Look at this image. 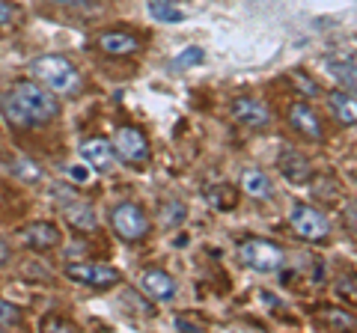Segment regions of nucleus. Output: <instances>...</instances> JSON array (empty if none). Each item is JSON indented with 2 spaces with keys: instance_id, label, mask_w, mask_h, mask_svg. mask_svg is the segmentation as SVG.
Returning a JSON list of instances; mask_svg holds the SVG:
<instances>
[{
  "instance_id": "nucleus-1",
  "label": "nucleus",
  "mask_w": 357,
  "mask_h": 333,
  "mask_svg": "<svg viewBox=\"0 0 357 333\" xmlns=\"http://www.w3.org/2000/svg\"><path fill=\"white\" fill-rule=\"evenodd\" d=\"M0 114L15 128H42L60 116V98L36 77L15 81L6 93H0Z\"/></svg>"
},
{
  "instance_id": "nucleus-2",
  "label": "nucleus",
  "mask_w": 357,
  "mask_h": 333,
  "mask_svg": "<svg viewBox=\"0 0 357 333\" xmlns=\"http://www.w3.org/2000/svg\"><path fill=\"white\" fill-rule=\"evenodd\" d=\"M30 75L36 77L42 86H48L51 93L60 95H77L84 90V77L75 69V63H69L60 54H42L30 63Z\"/></svg>"
},
{
  "instance_id": "nucleus-3",
  "label": "nucleus",
  "mask_w": 357,
  "mask_h": 333,
  "mask_svg": "<svg viewBox=\"0 0 357 333\" xmlns=\"http://www.w3.org/2000/svg\"><path fill=\"white\" fill-rule=\"evenodd\" d=\"M238 259L259 274H274L286 265V250L265 238H244L238 244Z\"/></svg>"
},
{
  "instance_id": "nucleus-4",
  "label": "nucleus",
  "mask_w": 357,
  "mask_h": 333,
  "mask_svg": "<svg viewBox=\"0 0 357 333\" xmlns=\"http://www.w3.org/2000/svg\"><path fill=\"white\" fill-rule=\"evenodd\" d=\"M289 226L295 229L298 238H304L310 244H321L331 235V220L321 208L310 206V203H295L289 212Z\"/></svg>"
},
{
  "instance_id": "nucleus-5",
  "label": "nucleus",
  "mask_w": 357,
  "mask_h": 333,
  "mask_svg": "<svg viewBox=\"0 0 357 333\" xmlns=\"http://www.w3.org/2000/svg\"><path fill=\"white\" fill-rule=\"evenodd\" d=\"M110 226H114V232L122 241H143L152 229V220L137 203H128L126 199V203H119L110 212Z\"/></svg>"
},
{
  "instance_id": "nucleus-6",
  "label": "nucleus",
  "mask_w": 357,
  "mask_h": 333,
  "mask_svg": "<svg viewBox=\"0 0 357 333\" xmlns=\"http://www.w3.org/2000/svg\"><path fill=\"white\" fill-rule=\"evenodd\" d=\"M63 274L72 283L86 286V288H114L122 283V274L114 265H102V262H69L63 268Z\"/></svg>"
},
{
  "instance_id": "nucleus-7",
  "label": "nucleus",
  "mask_w": 357,
  "mask_h": 333,
  "mask_svg": "<svg viewBox=\"0 0 357 333\" xmlns=\"http://www.w3.org/2000/svg\"><path fill=\"white\" fill-rule=\"evenodd\" d=\"M110 143H114V149H116V155L122 161H131V164L149 161V140H146V134H143L140 128L119 125L114 131V137H110Z\"/></svg>"
},
{
  "instance_id": "nucleus-8",
  "label": "nucleus",
  "mask_w": 357,
  "mask_h": 333,
  "mask_svg": "<svg viewBox=\"0 0 357 333\" xmlns=\"http://www.w3.org/2000/svg\"><path fill=\"white\" fill-rule=\"evenodd\" d=\"M229 114H232V119H236L238 125L250 128V131H262V128L271 125V110H268V104H262L259 98H253V95L232 98Z\"/></svg>"
},
{
  "instance_id": "nucleus-9",
  "label": "nucleus",
  "mask_w": 357,
  "mask_h": 333,
  "mask_svg": "<svg viewBox=\"0 0 357 333\" xmlns=\"http://www.w3.org/2000/svg\"><path fill=\"white\" fill-rule=\"evenodd\" d=\"M21 238H24V244L30 250L48 253V250L63 244V232H60L57 224H51V220H33V224H27L24 229H21Z\"/></svg>"
},
{
  "instance_id": "nucleus-10",
  "label": "nucleus",
  "mask_w": 357,
  "mask_h": 333,
  "mask_svg": "<svg viewBox=\"0 0 357 333\" xmlns=\"http://www.w3.org/2000/svg\"><path fill=\"white\" fill-rule=\"evenodd\" d=\"M289 125H292L298 134L304 140H310V143H319L321 137H325V128H321L319 114L304 102H295L292 107H289Z\"/></svg>"
},
{
  "instance_id": "nucleus-11",
  "label": "nucleus",
  "mask_w": 357,
  "mask_h": 333,
  "mask_svg": "<svg viewBox=\"0 0 357 333\" xmlns=\"http://www.w3.org/2000/svg\"><path fill=\"white\" fill-rule=\"evenodd\" d=\"M81 158L89 164V170L107 173V170H114V164H116V149H114V143L105 137H89L81 143Z\"/></svg>"
},
{
  "instance_id": "nucleus-12",
  "label": "nucleus",
  "mask_w": 357,
  "mask_h": 333,
  "mask_svg": "<svg viewBox=\"0 0 357 333\" xmlns=\"http://www.w3.org/2000/svg\"><path fill=\"white\" fill-rule=\"evenodd\" d=\"M96 45L107 57H131V54L140 51V39L128 30H105V33H98Z\"/></svg>"
},
{
  "instance_id": "nucleus-13",
  "label": "nucleus",
  "mask_w": 357,
  "mask_h": 333,
  "mask_svg": "<svg viewBox=\"0 0 357 333\" xmlns=\"http://www.w3.org/2000/svg\"><path fill=\"white\" fill-rule=\"evenodd\" d=\"M277 170L292 185H307L312 179V166L307 161V155H301L298 149H283L277 155Z\"/></svg>"
},
{
  "instance_id": "nucleus-14",
  "label": "nucleus",
  "mask_w": 357,
  "mask_h": 333,
  "mask_svg": "<svg viewBox=\"0 0 357 333\" xmlns=\"http://www.w3.org/2000/svg\"><path fill=\"white\" fill-rule=\"evenodd\" d=\"M140 288L146 292L152 301H170V297H176V280L167 271L161 268H146L140 277Z\"/></svg>"
},
{
  "instance_id": "nucleus-15",
  "label": "nucleus",
  "mask_w": 357,
  "mask_h": 333,
  "mask_svg": "<svg viewBox=\"0 0 357 333\" xmlns=\"http://www.w3.org/2000/svg\"><path fill=\"white\" fill-rule=\"evenodd\" d=\"M328 104L333 110V116H337L342 125H357V98L345 90H337L328 95Z\"/></svg>"
},
{
  "instance_id": "nucleus-16",
  "label": "nucleus",
  "mask_w": 357,
  "mask_h": 333,
  "mask_svg": "<svg viewBox=\"0 0 357 333\" xmlns=\"http://www.w3.org/2000/svg\"><path fill=\"white\" fill-rule=\"evenodd\" d=\"M241 191L250 199H268L271 196V179L262 170H256V166H248L241 173Z\"/></svg>"
},
{
  "instance_id": "nucleus-17",
  "label": "nucleus",
  "mask_w": 357,
  "mask_h": 333,
  "mask_svg": "<svg viewBox=\"0 0 357 333\" xmlns=\"http://www.w3.org/2000/svg\"><path fill=\"white\" fill-rule=\"evenodd\" d=\"M63 217H66V224H69L72 229H77V232H93L98 226L96 212L89 206H84V203H69L66 206V212H63Z\"/></svg>"
},
{
  "instance_id": "nucleus-18",
  "label": "nucleus",
  "mask_w": 357,
  "mask_h": 333,
  "mask_svg": "<svg viewBox=\"0 0 357 333\" xmlns=\"http://www.w3.org/2000/svg\"><path fill=\"white\" fill-rule=\"evenodd\" d=\"M328 69L331 77H337L342 86H349V90H357V63L354 60H345V57H328L321 63Z\"/></svg>"
},
{
  "instance_id": "nucleus-19",
  "label": "nucleus",
  "mask_w": 357,
  "mask_h": 333,
  "mask_svg": "<svg viewBox=\"0 0 357 333\" xmlns=\"http://www.w3.org/2000/svg\"><path fill=\"white\" fill-rule=\"evenodd\" d=\"M319 321H321L325 327H331V330L357 327V318L349 313V309H342V307H328V309H321V313H319Z\"/></svg>"
},
{
  "instance_id": "nucleus-20",
  "label": "nucleus",
  "mask_w": 357,
  "mask_h": 333,
  "mask_svg": "<svg viewBox=\"0 0 357 333\" xmlns=\"http://www.w3.org/2000/svg\"><path fill=\"white\" fill-rule=\"evenodd\" d=\"M208 199H211V206H215L218 212H227V208H236L238 191L232 185H215V187H208Z\"/></svg>"
},
{
  "instance_id": "nucleus-21",
  "label": "nucleus",
  "mask_w": 357,
  "mask_h": 333,
  "mask_svg": "<svg viewBox=\"0 0 357 333\" xmlns=\"http://www.w3.org/2000/svg\"><path fill=\"white\" fill-rule=\"evenodd\" d=\"M206 60V54H203V48H197V45H191V48H185L178 57H173V69L176 72H185V69H194V65H199Z\"/></svg>"
},
{
  "instance_id": "nucleus-22",
  "label": "nucleus",
  "mask_w": 357,
  "mask_h": 333,
  "mask_svg": "<svg viewBox=\"0 0 357 333\" xmlns=\"http://www.w3.org/2000/svg\"><path fill=\"white\" fill-rule=\"evenodd\" d=\"M149 15L161 24H178L182 21V13L173 6V3H149Z\"/></svg>"
},
{
  "instance_id": "nucleus-23",
  "label": "nucleus",
  "mask_w": 357,
  "mask_h": 333,
  "mask_svg": "<svg viewBox=\"0 0 357 333\" xmlns=\"http://www.w3.org/2000/svg\"><path fill=\"white\" fill-rule=\"evenodd\" d=\"M21 321H24V316H21V309L15 304H9L0 297V330L3 327H18Z\"/></svg>"
},
{
  "instance_id": "nucleus-24",
  "label": "nucleus",
  "mask_w": 357,
  "mask_h": 333,
  "mask_svg": "<svg viewBox=\"0 0 357 333\" xmlns=\"http://www.w3.org/2000/svg\"><path fill=\"white\" fill-rule=\"evenodd\" d=\"M337 295L345 297V304L357 307V277H342V280L337 283Z\"/></svg>"
},
{
  "instance_id": "nucleus-25",
  "label": "nucleus",
  "mask_w": 357,
  "mask_h": 333,
  "mask_svg": "<svg viewBox=\"0 0 357 333\" xmlns=\"http://www.w3.org/2000/svg\"><path fill=\"white\" fill-rule=\"evenodd\" d=\"M164 212L167 215H161V220L167 226H176V224H182V220H185V206L182 203H167Z\"/></svg>"
},
{
  "instance_id": "nucleus-26",
  "label": "nucleus",
  "mask_w": 357,
  "mask_h": 333,
  "mask_svg": "<svg viewBox=\"0 0 357 333\" xmlns=\"http://www.w3.org/2000/svg\"><path fill=\"white\" fill-rule=\"evenodd\" d=\"M15 173H21V176H27V179H30V182H36V179H42V170H39V166H36V164H33V161H24V158H21V161H15Z\"/></svg>"
},
{
  "instance_id": "nucleus-27",
  "label": "nucleus",
  "mask_w": 357,
  "mask_h": 333,
  "mask_svg": "<svg viewBox=\"0 0 357 333\" xmlns=\"http://www.w3.org/2000/svg\"><path fill=\"white\" fill-rule=\"evenodd\" d=\"M54 327H57V330H75V325H72L69 318H60V316H45V318H42V330H54Z\"/></svg>"
},
{
  "instance_id": "nucleus-28",
  "label": "nucleus",
  "mask_w": 357,
  "mask_h": 333,
  "mask_svg": "<svg viewBox=\"0 0 357 333\" xmlns=\"http://www.w3.org/2000/svg\"><path fill=\"white\" fill-rule=\"evenodd\" d=\"M13 18H15V6L6 3V0H0V27L13 24Z\"/></svg>"
},
{
  "instance_id": "nucleus-29",
  "label": "nucleus",
  "mask_w": 357,
  "mask_h": 333,
  "mask_svg": "<svg viewBox=\"0 0 357 333\" xmlns=\"http://www.w3.org/2000/svg\"><path fill=\"white\" fill-rule=\"evenodd\" d=\"M292 77H295V84H301V86H304V90H307L304 95H319V86L312 84V81H310V77H307L304 72H295Z\"/></svg>"
},
{
  "instance_id": "nucleus-30",
  "label": "nucleus",
  "mask_w": 357,
  "mask_h": 333,
  "mask_svg": "<svg viewBox=\"0 0 357 333\" xmlns=\"http://www.w3.org/2000/svg\"><path fill=\"white\" fill-rule=\"evenodd\" d=\"M54 6H60V9H84L89 0H51Z\"/></svg>"
},
{
  "instance_id": "nucleus-31",
  "label": "nucleus",
  "mask_w": 357,
  "mask_h": 333,
  "mask_svg": "<svg viewBox=\"0 0 357 333\" xmlns=\"http://www.w3.org/2000/svg\"><path fill=\"white\" fill-rule=\"evenodd\" d=\"M9 259H13V247L3 241V235H0V268H6Z\"/></svg>"
},
{
  "instance_id": "nucleus-32",
  "label": "nucleus",
  "mask_w": 357,
  "mask_h": 333,
  "mask_svg": "<svg viewBox=\"0 0 357 333\" xmlns=\"http://www.w3.org/2000/svg\"><path fill=\"white\" fill-rule=\"evenodd\" d=\"M176 327L185 330V333H199V330H203V327L197 325V321H188V318H176Z\"/></svg>"
},
{
  "instance_id": "nucleus-33",
  "label": "nucleus",
  "mask_w": 357,
  "mask_h": 333,
  "mask_svg": "<svg viewBox=\"0 0 357 333\" xmlns=\"http://www.w3.org/2000/svg\"><path fill=\"white\" fill-rule=\"evenodd\" d=\"M72 176H75L77 182H86L89 179V170H86V166H84V170H81V166H72Z\"/></svg>"
},
{
  "instance_id": "nucleus-34",
  "label": "nucleus",
  "mask_w": 357,
  "mask_h": 333,
  "mask_svg": "<svg viewBox=\"0 0 357 333\" xmlns=\"http://www.w3.org/2000/svg\"><path fill=\"white\" fill-rule=\"evenodd\" d=\"M149 3H178V0H149Z\"/></svg>"
}]
</instances>
